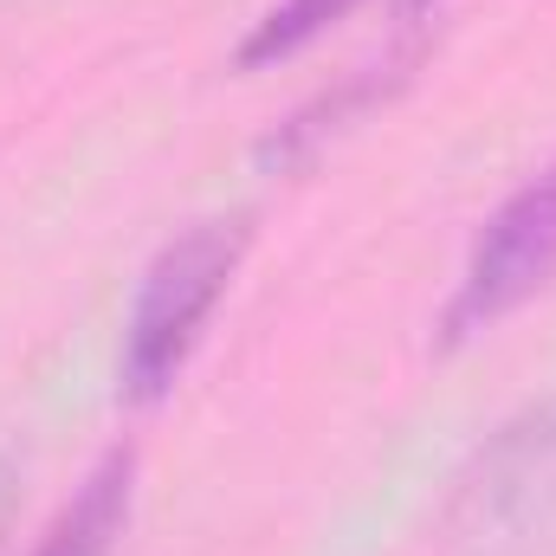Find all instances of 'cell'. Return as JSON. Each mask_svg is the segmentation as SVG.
<instances>
[{
	"label": "cell",
	"instance_id": "obj_1",
	"mask_svg": "<svg viewBox=\"0 0 556 556\" xmlns=\"http://www.w3.org/2000/svg\"><path fill=\"white\" fill-rule=\"evenodd\" d=\"M247 240H253L247 214H220V220L181 227L149 260L137 298H130V317H124V356H117V389L130 408L162 402L181 382L214 304L227 298V285L247 260Z\"/></svg>",
	"mask_w": 556,
	"mask_h": 556
},
{
	"label": "cell",
	"instance_id": "obj_2",
	"mask_svg": "<svg viewBox=\"0 0 556 556\" xmlns=\"http://www.w3.org/2000/svg\"><path fill=\"white\" fill-rule=\"evenodd\" d=\"M551 278H556V162H544L479 227L466 266L453 278V298L440 311V343L459 350V343L498 330L511 311H525L538 291H551Z\"/></svg>",
	"mask_w": 556,
	"mask_h": 556
},
{
	"label": "cell",
	"instance_id": "obj_3",
	"mask_svg": "<svg viewBox=\"0 0 556 556\" xmlns=\"http://www.w3.org/2000/svg\"><path fill=\"white\" fill-rule=\"evenodd\" d=\"M459 544L479 556L525 551L556 531V402L505 420L459 485Z\"/></svg>",
	"mask_w": 556,
	"mask_h": 556
},
{
	"label": "cell",
	"instance_id": "obj_4",
	"mask_svg": "<svg viewBox=\"0 0 556 556\" xmlns=\"http://www.w3.org/2000/svg\"><path fill=\"white\" fill-rule=\"evenodd\" d=\"M130 498H137V453L111 446L85 485L72 492V505L46 525V538L33 544V556H111L124 525H130Z\"/></svg>",
	"mask_w": 556,
	"mask_h": 556
},
{
	"label": "cell",
	"instance_id": "obj_5",
	"mask_svg": "<svg viewBox=\"0 0 556 556\" xmlns=\"http://www.w3.org/2000/svg\"><path fill=\"white\" fill-rule=\"evenodd\" d=\"M408 78V59H382V65H363L350 85H337V91H324L317 104H304L285 130H278L273 142H266V155L273 162H304L317 142L330 137V130H343L356 111H369V104H382L389 98V85H402Z\"/></svg>",
	"mask_w": 556,
	"mask_h": 556
},
{
	"label": "cell",
	"instance_id": "obj_6",
	"mask_svg": "<svg viewBox=\"0 0 556 556\" xmlns=\"http://www.w3.org/2000/svg\"><path fill=\"white\" fill-rule=\"evenodd\" d=\"M363 0H278L273 13H260V26L240 39V65L247 72H266L278 59H291V52H304L311 39H324L343 13H356Z\"/></svg>",
	"mask_w": 556,
	"mask_h": 556
}]
</instances>
